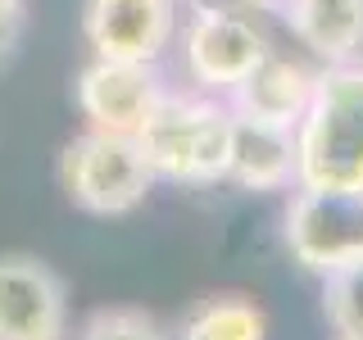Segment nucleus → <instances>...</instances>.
<instances>
[{"label": "nucleus", "mask_w": 363, "mask_h": 340, "mask_svg": "<svg viewBox=\"0 0 363 340\" xmlns=\"http://www.w3.org/2000/svg\"><path fill=\"white\" fill-rule=\"evenodd\" d=\"M23 23V0H0V50H9Z\"/></svg>", "instance_id": "obj_15"}, {"label": "nucleus", "mask_w": 363, "mask_h": 340, "mask_svg": "<svg viewBox=\"0 0 363 340\" xmlns=\"http://www.w3.org/2000/svg\"><path fill=\"white\" fill-rule=\"evenodd\" d=\"M291 259L313 277L363 259V191H313L295 186L281 222Z\"/></svg>", "instance_id": "obj_5"}, {"label": "nucleus", "mask_w": 363, "mask_h": 340, "mask_svg": "<svg viewBox=\"0 0 363 340\" xmlns=\"http://www.w3.org/2000/svg\"><path fill=\"white\" fill-rule=\"evenodd\" d=\"M241 9H281V0H232Z\"/></svg>", "instance_id": "obj_16"}, {"label": "nucleus", "mask_w": 363, "mask_h": 340, "mask_svg": "<svg viewBox=\"0 0 363 340\" xmlns=\"http://www.w3.org/2000/svg\"><path fill=\"white\" fill-rule=\"evenodd\" d=\"M60 186L68 204L91 213V218H123V213L145 204L155 173L145 164L136 136L86 128L60 154Z\"/></svg>", "instance_id": "obj_3"}, {"label": "nucleus", "mask_w": 363, "mask_h": 340, "mask_svg": "<svg viewBox=\"0 0 363 340\" xmlns=\"http://www.w3.org/2000/svg\"><path fill=\"white\" fill-rule=\"evenodd\" d=\"M236 113L223 96L204 91H164V100L136 132L141 154L150 164L155 181L177 186H213L227 173Z\"/></svg>", "instance_id": "obj_2"}, {"label": "nucleus", "mask_w": 363, "mask_h": 340, "mask_svg": "<svg viewBox=\"0 0 363 340\" xmlns=\"http://www.w3.org/2000/svg\"><path fill=\"white\" fill-rule=\"evenodd\" d=\"M336 340H363V336H336Z\"/></svg>", "instance_id": "obj_17"}, {"label": "nucleus", "mask_w": 363, "mask_h": 340, "mask_svg": "<svg viewBox=\"0 0 363 340\" xmlns=\"http://www.w3.org/2000/svg\"><path fill=\"white\" fill-rule=\"evenodd\" d=\"M164 82H159L155 64H128V60H91L73 82L77 109H82L86 128L96 132H118L136 136L145 118L164 100Z\"/></svg>", "instance_id": "obj_7"}, {"label": "nucleus", "mask_w": 363, "mask_h": 340, "mask_svg": "<svg viewBox=\"0 0 363 340\" xmlns=\"http://www.w3.org/2000/svg\"><path fill=\"white\" fill-rule=\"evenodd\" d=\"M323 313L336 336H363V259L323 277Z\"/></svg>", "instance_id": "obj_13"}, {"label": "nucleus", "mask_w": 363, "mask_h": 340, "mask_svg": "<svg viewBox=\"0 0 363 340\" xmlns=\"http://www.w3.org/2000/svg\"><path fill=\"white\" fill-rule=\"evenodd\" d=\"M177 32H182V73L204 96L227 100L272 55L264 28L232 0L227 5H218V0L196 5Z\"/></svg>", "instance_id": "obj_4"}, {"label": "nucleus", "mask_w": 363, "mask_h": 340, "mask_svg": "<svg viewBox=\"0 0 363 340\" xmlns=\"http://www.w3.org/2000/svg\"><path fill=\"white\" fill-rule=\"evenodd\" d=\"M281 14L318 64L363 60V0H281Z\"/></svg>", "instance_id": "obj_11"}, {"label": "nucleus", "mask_w": 363, "mask_h": 340, "mask_svg": "<svg viewBox=\"0 0 363 340\" xmlns=\"http://www.w3.org/2000/svg\"><path fill=\"white\" fill-rule=\"evenodd\" d=\"M77 340H168V332L141 309H100L86 317Z\"/></svg>", "instance_id": "obj_14"}, {"label": "nucleus", "mask_w": 363, "mask_h": 340, "mask_svg": "<svg viewBox=\"0 0 363 340\" xmlns=\"http://www.w3.org/2000/svg\"><path fill=\"white\" fill-rule=\"evenodd\" d=\"M177 340H268V313L250 295H204L182 317Z\"/></svg>", "instance_id": "obj_12"}, {"label": "nucleus", "mask_w": 363, "mask_h": 340, "mask_svg": "<svg viewBox=\"0 0 363 340\" xmlns=\"http://www.w3.org/2000/svg\"><path fill=\"white\" fill-rule=\"evenodd\" d=\"M223 181H232L236 191H250V196L295 191L300 186L295 128H277V123H259V118H241L236 113Z\"/></svg>", "instance_id": "obj_9"}, {"label": "nucleus", "mask_w": 363, "mask_h": 340, "mask_svg": "<svg viewBox=\"0 0 363 340\" xmlns=\"http://www.w3.org/2000/svg\"><path fill=\"white\" fill-rule=\"evenodd\" d=\"M313 86H318V68L272 50L268 60L227 96V105H232V113H241V118L295 128V123L304 118V109H309V100H313Z\"/></svg>", "instance_id": "obj_10"}, {"label": "nucleus", "mask_w": 363, "mask_h": 340, "mask_svg": "<svg viewBox=\"0 0 363 340\" xmlns=\"http://www.w3.org/2000/svg\"><path fill=\"white\" fill-rule=\"evenodd\" d=\"M182 0H86L82 32L91 55L128 64H159L177 41Z\"/></svg>", "instance_id": "obj_6"}, {"label": "nucleus", "mask_w": 363, "mask_h": 340, "mask_svg": "<svg viewBox=\"0 0 363 340\" xmlns=\"http://www.w3.org/2000/svg\"><path fill=\"white\" fill-rule=\"evenodd\" d=\"M300 186L363 191V60L323 64L313 100L295 123Z\"/></svg>", "instance_id": "obj_1"}, {"label": "nucleus", "mask_w": 363, "mask_h": 340, "mask_svg": "<svg viewBox=\"0 0 363 340\" xmlns=\"http://www.w3.org/2000/svg\"><path fill=\"white\" fill-rule=\"evenodd\" d=\"M68 295L37 254H0V340H64Z\"/></svg>", "instance_id": "obj_8"}]
</instances>
